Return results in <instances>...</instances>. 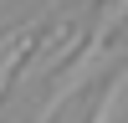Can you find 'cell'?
<instances>
[{"label":"cell","mask_w":128,"mask_h":123,"mask_svg":"<svg viewBox=\"0 0 128 123\" xmlns=\"http://www.w3.org/2000/svg\"><path fill=\"white\" fill-rule=\"evenodd\" d=\"M36 36H41V20H31V26H20V31H10V36L0 41V98H5V87L16 82V72L26 67V56H31V46H36Z\"/></svg>","instance_id":"obj_1"},{"label":"cell","mask_w":128,"mask_h":123,"mask_svg":"<svg viewBox=\"0 0 128 123\" xmlns=\"http://www.w3.org/2000/svg\"><path fill=\"white\" fill-rule=\"evenodd\" d=\"M118 102H123V82H113L108 98H102V102H98V113H92V123H108L113 113H118Z\"/></svg>","instance_id":"obj_2"}]
</instances>
